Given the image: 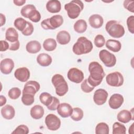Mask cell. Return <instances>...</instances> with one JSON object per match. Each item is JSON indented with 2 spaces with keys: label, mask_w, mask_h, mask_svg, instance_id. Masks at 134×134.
I'll use <instances>...</instances> for the list:
<instances>
[{
  "label": "cell",
  "mask_w": 134,
  "mask_h": 134,
  "mask_svg": "<svg viewBox=\"0 0 134 134\" xmlns=\"http://www.w3.org/2000/svg\"><path fill=\"white\" fill-rule=\"evenodd\" d=\"M84 113L83 110L79 107L73 108V112L71 115V118L74 121H77L81 120L83 117Z\"/></svg>",
  "instance_id": "4dcf8cb0"
},
{
  "label": "cell",
  "mask_w": 134,
  "mask_h": 134,
  "mask_svg": "<svg viewBox=\"0 0 134 134\" xmlns=\"http://www.w3.org/2000/svg\"><path fill=\"white\" fill-rule=\"evenodd\" d=\"M57 41L61 44L65 45L69 43L71 40V36L69 32L66 30H61L57 35Z\"/></svg>",
  "instance_id": "44dd1931"
},
{
  "label": "cell",
  "mask_w": 134,
  "mask_h": 134,
  "mask_svg": "<svg viewBox=\"0 0 134 134\" xmlns=\"http://www.w3.org/2000/svg\"><path fill=\"white\" fill-rule=\"evenodd\" d=\"M126 133V128L124 125L119 122H116L113 126V134H125Z\"/></svg>",
  "instance_id": "1f68e13d"
},
{
  "label": "cell",
  "mask_w": 134,
  "mask_h": 134,
  "mask_svg": "<svg viewBox=\"0 0 134 134\" xmlns=\"http://www.w3.org/2000/svg\"><path fill=\"white\" fill-rule=\"evenodd\" d=\"M7 102L6 98L3 95H1L0 96V106H4Z\"/></svg>",
  "instance_id": "681fc988"
},
{
  "label": "cell",
  "mask_w": 134,
  "mask_h": 134,
  "mask_svg": "<svg viewBox=\"0 0 134 134\" xmlns=\"http://www.w3.org/2000/svg\"><path fill=\"white\" fill-rule=\"evenodd\" d=\"M63 23V17L60 15H55L43 20L41 22V26L45 30H54L60 27Z\"/></svg>",
  "instance_id": "8992f818"
},
{
  "label": "cell",
  "mask_w": 134,
  "mask_h": 134,
  "mask_svg": "<svg viewBox=\"0 0 134 134\" xmlns=\"http://www.w3.org/2000/svg\"><path fill=\"white\" fill-rule=\"evenodd\" d=\"M88 71L90 75L87 79L88 82L94 87L98 86L105 75L102 66L97 62H91L88 65Z\"/></svg>",
  "instance_id": "6da1fadb"
},
{
  "label": "cell",
  "mask_w": 134,
  "mask_h": 134,
  "mask_svg": "<svg viewBox=\"0 0 134 134\" xmlns=\"http://www.w3.org/2000/svg\"><path fill=\"white\" fill-rule=\"evenodd\" d=\"M53 97V96L49 93L43 92L40 94L39 96V99L42 104L47 107L50 105L52 102Z\"/></svg>",
  "instance_id": "f1b7e54d"
},
{
  "label": "cell",
  "mask_w": 134,
  "mask_h": 134,
  "mask_svg": "<svg viewBox=\"0 0 134 134\" xmlns=\"http://www.w3.org/2000/svg\"><path fill=\"white\" fill-rule=\"evenodd\" d=\"M1 113L4 118L10 120L13 119L15 115V110L12 105H6L2 108Z\"/></svg>",
  "instance_id": "d6986e66"
},
{
  "label": "cell",
  "mask_w": 134,
  "mask_h": 134,
  "mask_svg": "<svg viewBox=\"0 0 134 134\" xmlns=\"http://www.w3.org/2000/svg\"><path fill=\"white\" fill-rule=\"evenodd\" d=\"M109 132V126L105 122H99L95 127V133L97 134H108Z\"/></svg>",
  "instance_id": "f546056e"
},
{
  "label": "cell",
  "mask_w": 134,
  "mask_h": 134,
  "mask_svg": "<svg viewBox=\"0 0 134 134\" xmlns=\"http://www.w3.org/2000/svg\"><path fill=\"white\" fill-rule=\"evenodd\" d=\"M106 47L109 50L114 52H119L121 48V44L118 40L109 39L105 42Z\"/></svg>",
  "instance_id": "484cf974"
},
{
  "label": "cell",
  "mask_w": 134,
  "mask_h": 134,
  "mask_svg": "<svg viewBox=\"0 0 134 134\" xmlns=\"http://www.w3.org/2000/svg\"><path fill=\"white\" fill-rule=\"evenodd\" d=\"M105 29L109 36L115 38H120L125 34V29L117 20L108 21L105 25Z\"/></svg>",
  "instance_id": "277c9868"
},
{
  "label": "cell",
  "mask_w": 134,
  "mask_h": 134,
  "mask_svg": "<svg viewBox=\"0 0 134 134\" xmlns=\"http://www.w3.org/2000/svg\"><path fill=\"white\" fill-rule=\"evenodd\" d=\"M67 76L70 81L77 84L82 82L84 78L83 72L76 68L70 69L68 72Z\"/></svg>",
  "instance_id": "30bf717a"
},
{
  "label": "cell",
  "mask_w": 134,
  "mask_h": 134,
  "mask_svg": "<svg viewBox=\"0 0 134 134\" xmlns=\"http://www.w3.org/2000/svg\"><path fill=\"white\" fill-rule=\"evenodd\" d=\"M81 88L82 91L86 93H90L94 89V87L91 86L88 82L87 79L84 80L82 82V84H81Z\"/></svg>",
  "instance_id": "74e56055"
},
{
  "label": "cell",
  "mask_w": 134,
  "mask_h": 134,
  "mask_svg": "<svg viewBox=\"0 0 134 134\" xmlns=\"http://www.w3.org/2000/svg\"><path fill=\"white\" fill-rule=\"evenodd\" d=\"M99 58L107 67H113L116 63L117 59L115 55L105 49H103L99 51Z\"/></svg>",
  "instance_id": "ba28073f"
},
{
  "label": "cell",
  "mask_w": 134,
  "mask_h": 134,
  "mask_svg": "<svg viewBox=\"0 0 134 134\" xmlns=\"http://www.w3.org/2000/svg\"><path fill=\"white\" fill-rule=\"evenodd\" d=\"M19 47H20V42H19V41L18 40L15 42L10 43L9 49L12 51H16L19 49Z\"/></svg>",
  "instance_id": "bcb514c9"
},
{
  "label": "cell",
  "mask_w": 134,
  "mask_h": 134,
  "mask_svg": "<svg viewBox=\"0 0 134 134\" xmlns=\"http://www.w3.org/2000/svg\"><path fill=\"white\" fill-rule=\"evenodd\" d=\"M42 46L45 50L47 51H52L56 49L57 44L54 39L48 38L43 41Z\"/></svg>",
  "instance_id": "83f0119b"
},
{
  "label": "cell",
  "mask_w": 134,
  "mask_h": 134,
  "mask_svg": "<svg viewBox=\"0 0 134 134\" xmlns=\"http://www.w3.org/2000/svg\"><path fill=\"white\" fill-rule=\"evenodd\" d=\"M30 114L33 119H39L43 116L44 110L43 107L41 105H36L31 108Z\"/></svg>",
  "instance_id": "cb8c5ba5"
},
{
  "label": "cell",
  "mask_w": 134,
  "mask_h": 134,
  "mask_svg": "<svg viewBox=\"0 0 134 134\" xmlns=\"http://www.w3.org/2000/svg\"><path fill=\"white\" fill-rule=\"evenodd\" d=\"M26 0H14L13 3L14 4L18 6H21L26 3Z\"/></svg>",
  "instance_id": "7dc6e473"
},
{
  "label": "cell",
  "mask_w": 134,
  "mask_h": 134,
  "mask_svg": "<svg viewBox=\"0 0 134 134\" xmlns=\"http://www.w3.org/2000/svg\"><path fill=\"white\" fill-rule=\"evenodd\" d=\"M93 48L92 42L85 37H80L73 44L72 51L76 55L88 53Z\"/></svg>",
  "instance_id": "7a4b0ae2"
},
{
  "label": "cell",
  "mask_w": 134,
  "mask_h": 134,
  "mask_svg": "<svg viewBox=\"0 0 134 134\" xmlns=\"http://www.w3.org/2000/svg\"><path fill=\"white\" fill-rule=\"evenodd\" d=\"M47 10L51 13H59L61 9V4L59 1L50 0L46 4Z\"/></svg>",
  "instance_id": "ffe728a7"
},
{
  "label": "cell",
  "mask_w": 134,
  "mask_h": 134,
  "mask_svg": "<svg viewBox=\"0 0 134 134\" xmlns=\"http://www.w3.org/2000/svg\"><path fill=\"white\" fill-rule=\"evenodd\" d=\"M90 26L95 29L100 28L104 23V19L102 16L99 14H93L88 18Z\"/></svg>",
  "instance_id": "ac0fdd59"
},
{
  "label": "cell",
  "mask_w": 134,
  "mask_h": 134,
  "mask_svg": "<svg viewBox=\"0 0 134 134\" xmlns=\"http://www.w3.org/2000/svg\"><path fill=\"white\" fill-rule=\"evenodd\" d=\"M133 3L134 2L133 1H130L126 0L124 2L123 5L125 9H127L129 12H131V13H133L134 12Z\"/></svg>",
  "instance_id": "ee69618b"
},
{
  "label": "cell",
  "mask_w": 134,
  "mask_h": 134,
  "mask_svg": "<svg viewBox=\"0 0 134 134\" xmlns=\"http://www.w3.org/2000/svg\"><path fill=\"white\" fill-rule=\"evenodd\" d=\"M45 124L47 128L51 131H55L59 129L61 126V120L55 115L48 114L44 119Z\"/></svg>",
  "instance_id": "9c48e42d"
},
{
  "label": "cell",
  "mask_w": 134,
  "mask_h": 134,
  "mask_svg": "<svg viewBox=\"0 0 134 134\" xmlns=\"http://www.w3.org/2000/svg\"><path fill=\"white\" fill-rule=\"evenodd\" d=\"M40 88L39 83L36 81H28L24 85L22 94H31L35 95L38 92Z\"/></svg>",
  "instance_id": "7c38bea8"
},
{
  "label": "cell",
  "mask_w": 134,
  "mask_h": 134,
  "mask_svg": "<svg viewBox=\"0 0 134 134\" xmlns=\"http://www.w3.org/2000/svg\"><path fill=\"white\" fill-rule=\"evenodd\" d=\"M41 49V44L37 40L30 41L26 46V50L29 53H37L40 51Z\"/></svg>",
  "instance_id": "7402d4cb"
},
{
  "label": "cell",
  "mask_w": 134,
  "mask_h": 134,
  "mask_svg": "<svg viewBox=\"0 0 134 134\" xmlns=\"http://www.w3.org/2000/svg\"><path fill=\"white\" fill-rule=\"evenodd\" d=\"M21 90L18 87H13L10 89L8 92L9 97L12 99H16L19 97L21 95Z\"/></svg>",
  "instance_id": "d590c367"
},
{
  "label": "cell",
  "mask_w": 134,
  "mask_h": 134,
  "mask_svg": "<svg viewBox=\"0 0 134 134\" xmlns=\"http://www.w3.org/2000/svg\"><path fill=\"white\" fill-rule=\"evenodd\" d=\"M133 125L134 124L132 123L131 125V126L129 128V133L132 134L133 133Z\"/></svg>",
  "instance_id": "f907efd6"
},
{
  "label": "cell",
  "mask_w": 134,
  "mask_h": 134,
  "mask_svg": "<svg viewBox=\"0 0 134 134\" xmlns=\"http://www.w3.org/2000/svg\"><path fill=\"white\" fill-rule=\"evenodd\" d=\"M29 133L28 127L25 125H20L17 127L12 132V134H27Z\"/></svg>",
  "instance_id": "f35d334b"
},
{
  "label": "cell",
  "mask_w": 134,
  "mask_h": 134,
  "mask_svg": "<svg viewBox=\"0 0 134 134\" xmlns=\"http://www.w3.org/2000/svg\"><path fill=\"white\" fill-rule=\"evenodd\" d=\"M14 68V62L12 59L5 58L1 61L0 70L4 74H10Z\"/></svg>",
  "instance_id": "2e32d148"
},
{
  "label": "cell",
  "mask_w": 134,
  "mask_h": 134,
  "mask_svg": "<svg viewBox=\"0 0 134 134\" xmlns=\"http://www.w3.org/2000/svg\"><path fill=\"white\" fill-rule=\"evenodd\" d=\"M124 102L122 95L120 94H114L109 99L108 104L109 107L113 109H117L120 108Z\"/></svg>",
  "instance_id": "4fadbf2b"
},
{
  "label": "cell",
  "mask_w": 134,
  "mask_h": 134,
  "mask_svg": "<svg viewBox=\"0 0 134 134\" xmlns=\"http://www.w3.org/2000/svg\"><path fill=\"white\" fill-rule=\"evenodd\" d=\"M87 25L86 21L84 19L77 20L74 24V30L77 33H84L87 29Z\"/></svg>",
  "instance_id": "4316f807"
},
{
  "label": "cell",
  "mask_w": 134,
  "mask_h": 134,
  "mask_svg": "<svg viewBox=\"0 0 134 134\" xmlns=\"http://www.w3.org/2000/svg\"><path fill=\"white\" fill-rule=\"evenodd\" d=\"M37 62L40 65L42 66H48L51 64L52 59L48 54L41 53L38 54L37 56Z\"/></svg>",
  "instance_id": "603a6c76"
},
{
  "label": "cell",
  "mask_w": 134,
  "mask_h": 134,
  "mask_svg": "<svg viewBox=\"0 0 134 134\" xmlns=\"http://www.w3.org/2000/svg\"><path fill=\"white\" fill-rule=\"evenodd\" d=\"M14 24L17 29L20 31H23L26 27L27 21L23 18L18 17L15 20Z\"/></svg>",
  "instance_id": "d6a6232c"
},
{
  "label": "cell",
  "mask_w": 134,
  "mask_h": 134,
  "mask_svg": "<svg viewBox=\"0 0 134 134\" xmlns=\"http://www.w3.org/2000/svg\"><path fill=\"white\" fill-rule=\"evenodd\" d=\"M35 95L31 94H23L21 96V102L25 106H30L35 102Z\"/></svg>",
  "instance_id": "836d02e7"
},
{
  "label": "cell",
  "mask_w": 134,
  "mask_h": 134,
  "mask_svg": "<svg viewBox=\"0 0 134 134\" xmlns=\"http://www.w3.org/2000/svg\"><path fill=\"white\" fill-rule=\"evenodd\" d=\"M108 97L107 92L103 88H99L96 90L93 95V100L94 103L98 106L105 104Z\"/></svg>",
  "instance_id": "8fae6325"
},
{
  "label": "cell",
  "mask_w": 134,
  "mask_h": 134,
  "mask_svg": "<svg viewBox=\"0 0 134 134\" xmlns=\"http://www.w3.org/2000/svg\"><path fill=\"white\" fill-rule=\"evenodd\" d=\"M83 8L84 4L79 0L72 1L64 5V9L67 12L68 17L72 19L77 18Z\"/></svg>",
  "instance_id": "5b68a950"
},
{
  "label": "cell",
  "mask_w": 134,
  "mask_h": 134,
  "mask_svg": "<svg viewBox=\"0 0 134 134\" xmlns=\"http://www.w3.org/2000/svg\"><path fill=\"white\" fill-rule=\"evenodd\" d=\"M28 18L34 23H38L41 19V15L36 8L32 10L28 16Z\"/></svg>",
  "instance_id": "e575fe53"
},
{
  "label": "cell",
  "mask_w": 134,
  "mask_h": 134,
  "mask_svg": "<svg viewBox=\"0 0 134 134\" xmlns=\"http://www.w3.org/2000/svg\"><path fill=\"white\" fill-rule=\"evenodd\" d=\"M15 78L19 81L25 82L27 81L30 77V71L26 67H21L17 69L14 73Z\"/></svg>",
  "instance_id": "9a60e30c"
},
{
  "label": "cell",
  "mask_w": 134,
  "mask_h": 134,
  "mask_svg": "<svg viewBox=\"0 0 134 134\" xmlns=\"http://www.w3.org/2000/svg\"><path fill=\"white\" fill-rule=\"evenodd\" d=\"M60 104V101L59 99L54 96L53 97V100L50 105L47 106V108L50 110H55L57 109L58 105Z\"/></svg>",
  "instance_id": "7bdbcfd3"
},
{
  "label": "cell",
  "mask_w": 134,
  "mask_h": 134,
  "mask_svg": "<svg viewBox=\"0 0 134 134\" xmlns=\"http://www.w3.org/2000/svg\"><path fill=\"white\" fill-rule=\"evenodd\" d=\"M0 19H1V27L3 26V25H5V23H6V18H5V16L2 13L0 14Z\"/></svg>",
  "instance_id": "c3c4849f"
},
{
  "label": "cell",
  "mask_w": 134,
  "mask_h": 134,
  "mask_svg": "<svg viewBox=\"0 0 134 134\" xmlns=\"http://www.w3.org/2000/svg\"><path fill=\"white\" fill-rule=\"evenodd\" d=\"M35 8H36V7L32 4L26 5L24 7H23L21 9L20 14L23 17L28 18V16L29 14L30 13V12L32 10Z\"/></svg>",
  "instance_id": "8d00e7d4"
},
{
  "label": "cell",
  "mask_w": 134,
  "mask_h": 134,
  "mask_svg": "<svg viewBox=\"0 0 134 134\" xmlns=\"http://www.w3.org/2000/svg\"><path fill=\"white\" fill-rule=\"evenodd\" d=\"M5 39L10 43L17 41L18 40V34L17 30L13 27L7 28L5 32Z\"/></svg>",
  "instance_id": "d4e9b609"
},
{
  "label": "cell",
  "mask_w": 134,
  "mask_h": 134,
  "mask_svg": "<svg viewBox=\"0 0 134 134\" xmlns=\"http://www.w3.org/2000/svg\"><path fill=\"white\" fill-rule=\"evenodd\" d=\"M51 82L55 89V93L59 96H63L66 94L69 87L64 77L60 74H54L52 79Z\"/></svg>",
  "instance_id": "3957f363"
},
{
  "label": "cell",
  "mask_w": 134,
  "mask_h": 134,
  "mask_svg": "<svg viewBox=\"0 0 134 134\" xmlns=\"http://www.w3.org/2000/svg\"><path fill=\"white\" fill-rule=\"evenodd\" d=\"M117 120L122 123H128L130 120H133V112L131 113L126 109H124L120 111L117 115Z\"/></svg>",
  "instance_id": "e0dca14e"
},
{
  "label": "cell",
  "mask_w": 134,
  "mask_h": 134,
  "mask_svg": "<svg viewBox=\"0 0 134 134\" xmlns=\"http://www.w3.org/2000/svg\"><path fill=\"white\" fill-rule=\"evenodd\" d=\"M58 114L62 118H68L71 116L73 112V108L68 103H62L60 104L57 107Z\"/></svg>",
  "instance_id": "5bb4252c"
},
{
  "label": "cell",
  "mask_w": 134,
  "mask_h": 134,
  "mask_svg": "<svg viewBox=\"0 0 134 134\" xmlns=\"http://www.w3.org/2000/svg\"><path fill=\"white\" fill-rule=\"evenodd\" d=\"M34 30L33 25L29 21H27V24L25 29L21 31L23 35L26 36H29L32 35Z\"/></svg>",
  "instance_id": "60d3db41"
},
{
  "label": "cell",
  "mask_w": 134,
  "mask_h": 134,
  "mask_svg": "<svg viewBox=\"0 0 134 134\" xmlns=\"http://www.w3.org/2000/svg\"><path fill=\"white\" fill-rule=\"evenodd\" d=\"M106 81L111 86L119 87L123 85L124 79L121 73L116 71L107 74L106 77Z\"/></svg>",
  "instance_id": "52a82bcc"
},
{
  "label": "cell",
  "mask_w": 134,
  "mask_h": 134,
  "mask_svg": "<svg viewBox=\"0 0 134 134\" xmlns=\"http://www.w3.org/2000/svg\"><path fill=\"white\" fill-rule=\"evenodd\" d=\"M1 51H6L9 48V44L5 40H1Z\"/></svg>",
  "instance_id": "f6af8a7d"
},
{
  "label": "cell",
  "mask_w": 134,
  "mask_h": 134,
  "mask_svg": "<svg viewBox=\"0 0 134 134\" xmlns=\"http://www.w3.org/2000/svg\"><path fill=\"white\" fill-rule=\"evenodd\" d=\"M105 39L102 35H97L94 39V44L97 48L103 47L105 43Z\"/></svg>",
  "instance_id": "ab89813d"
},
{
  "label": "cell",
  "mask_w": 134,
  "mask_h": 134,
  "mask_svg": "<svg viewBox=\"0 0 134 134\" xmlns=\"http://www.w3.org/2000/svg\"><path fill=\"white\" fill-rule=\"evenodd\" d=\"M127 25L129 31L133 34L134 33V16L131 15L127 19Z\"/></svg>",
  "instance_id": "b9f144b4"
}]
</instances>
